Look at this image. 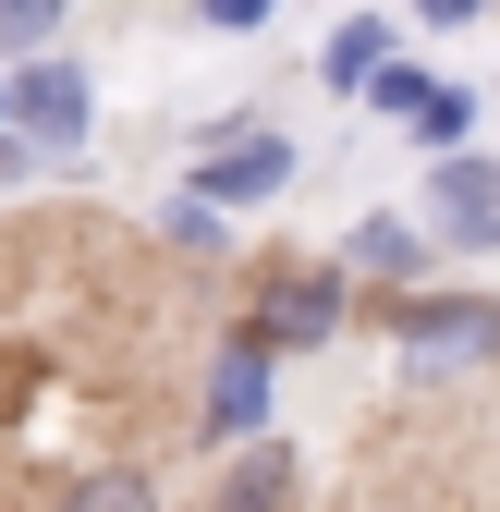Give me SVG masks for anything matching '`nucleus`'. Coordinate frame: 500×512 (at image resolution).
Masks as SVG:
<instances>
[{"instance_id":"a211bd4d","label":"nucleus","mask_w":500,"mask_h":512,"mask_svg":"<svg viewBox=\"0 0 500 512\" xmlns=\"http://www.w3.org/2000/svg\"><path fill=\"white\" fill-rule=\"evenodd\" d=\"M488 13H500V0H488Z\"/></svg>"},{"instance_id":"9b49d317","label":"nucleus","mask_w":500,"mask_h":512,"mask_svg":"<svg viewBox=\"0 0 500 512\" xmlns=\"http://www.w3.org/2000/svg\"><path fill=\"white\" fill-rule=\"evenodd\" d=\"M379 61H391V25H342V37H330V61H318V86H342V98H354Z\"/></svg>"},{"instance_id":"423d86ee","label":"nucleus","mask_w":500,"mask_h":512,"mask_svg":"<svg viewBox=\"0 0 500 512\" xmlns=\"http://www.w3.org/2000/svg\"><path fill=\"white\" fill-rule=\"evenodd\" d=\"M427 256H440V244H427V220H403V208H366L354 232H342V269H379V281H427Z\"/></svg>"},{"instance_id":"6e6552de","label":"nucleus","mask_w":500,"mask_h":512,"mask_svg":"<svg viewBox=\"0 0 500 512\" xmlns=\"http://www.w3.org/2000/svg\"><path fill=\"white\" fill-rule=\"evenodd\" d=\"M220 512H293V452H281V439H244V452H232Z\"/></svg>"},{"instance_id":"ddd939ff","label":"nucleus","mask_w":500,"mask_h":512,"mask_svg":"<svg viewBox=\"0 0 500 512\" xmlns=\"http://www.w3.org/2000/svg\"><path fill=\"white\" fill-rule=\"evenodd\" d=\"M415 86H427V74H415V61H379V74H366L354 98H366V110H391V122H403V110H415Z\"/></svg>"},{"instance_id":"20e7f679","label":"nucleus","mask_w":500,"mask_h":512,"mask_svg":"<svg viewBox=\"0 0 500 512\" xmlns=\"http://www.w3.org/2000/svg\"><path fill=\"white\" fill-rule=\"evenodd\" d=\"M427 244H452V256H500V159L452 147L440 183H427Z\"/></svg>"},{"instance_id":"4468645a","label":"nucleus","mask_w":500,"mask_h":512,"mask_svg":"<svg viewBox=\"0 0 500 512\" xmlns=\"http://www.w3.org/2000/svg\"><path fill=\"white\" fill-rule=\"evenodd\" d=\"M196 13H208V25H220V37H257V25H269V13H281V0H196Z\"/></svg>"},{"instance_id":"f8f14e48","label":"nucleus","mask_w":500,"mask_h":512,"mask_svg":"<svg viewBox=\"0 0 500 512\" xmlns=\"http://www.w3.org/2000/svg\"><path fill=\"white\" fill-rule=\"evenodd\" d=\"M61 13H74V0H0V49H13V61L61 49Z\"/></svg>"},{"instance_id":"0eeeda50","label":"nucleus","mask_w":500,"mask_h":512,"mask_svg":"<svg viewBox=\"0 0 500 512\" xmlns=\"http://www.w3.org/2000/svg\"><path fill=\"white\" fill-rule=\"evenodd\" d=\"M269 366L281 354H257V342L220 354V378H208V439H269Z\"/></svg>"},{"instance_id":"dca6fc26","label":"nucleus","mask_w":500,"mask_h":512,"mask_svg":"<svg viewBox=\"0 0 500 512\" xmlns=\"http://www.w3.org/2000/svg\"><path fill=\"white\" fill-rule=\"evenodd\" d=\"M488 0H415V25H476Z\"/></svg>"},{"instance_id":"f03ea898","label":"nucleus","mask_w":500,"mask_h":512,"mask_svg":"<svg viewBox=\"0 0 500 512\" xmlns=\"http://www.w3.org/2000/svg\"><path fill=\"white\" fill-rule=\"evenodd\" d=\"M342 317H354L342 269L293 256V269H269V281H257V305H244V330H232V342H257V354H318V342L342 330Z\"/></svg>"},{"instance_id":"39448f33","label":"nucleus","mask_w":500,"mask_h":512,"mask_svg":"<svg viewBox=\"0 0 500 512\" xmlns=\"http://www.w3.org/2000/svg\"><path fill=\"white\" fill-rule=\"evenodd\" d=\"M293 183V147L269 135V122H232V135H208V171H196V196L232 220V208H269Z\"/></svg>"},{"instance_id":"f3484780","label":"nucleus","mask_w":500,"mask_h":512,"mask_svg":"<svg viewBox=\"0 0 500 512\" xmlns=\"http://www.w3.org/2000/svg\"><path fill=\"white\" fill-rule=\"evenodd\" d=\"M0 159H13V135H0Z\"/></svg>"},{"instance_id":"f257e3e1","label":"nucleus","mask_w":500,"mask_h":512,"mask_svg":"<svg viewBox=\"0 0 500 512\" xmlns=\"http://www.w3.org/2000/svg\"><path fill=\"white\" fill-rule=\"evenodd\" d=\"M86 122H98L86 61L37 49L25 74H0V135H13V159H74V147H86Z\"/></svg>"},{"instance_id":"2eb2a0df","label":"nucleus","mask_w":500,"mask_h":512,"mask_svg":"<svg viewBox=\"0 0 500 512\" xmlns=\"http://www.w3.org/2000/svg\"><path fill=\"white\" fill-rule=\"evenodd\" d=\"M159 232H171V244H220V208H208V196H183V208H171Z\"/></svg>"},{"instance_id":"9d476101","label":"nucleus","mask_w":500,"mask_h":512,"mask_svg":"<svg viewBox=\"0 0 500 512\" xmlns=\"http://www.w3.org/2000/svg\"><path fill=\"white\" fill-rule=\"evenodd\" d=\"M49 512H159V476H135V464H98V476H74Z\"/></svg>"},{"instance_id":"7ed1b4c3","label":"nucleus","mask_w":500,"mask_h":512,"mask_svg":"<svg viewBox=\"0 0 500 512\" xmlns=\"http://www.w3.org/2000/svg\"><path fill=\"white\" fill-rule=\"evenodd\" d=\"M391 342H403V366H488V354H500V305L415 281V293L391 305Z\"/></svg>"},{"instance_id":"1a4fd4ad","label":"nucleus","mask_w":500,"mask_h":512,"mask_svg":"<svg viewBox=\"0 0 500 512\" xmlns=\"http://www.w3.org/2000/svg\"><path fill=\"white\" fill-rule=\"evenodd\" d=\"M403 135H415V147H440V159H452V147L476 135V98H464V86H440V74H427V86H415V110H403Z\"/></svg>"}]
</instances>
